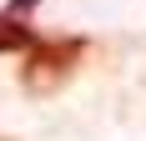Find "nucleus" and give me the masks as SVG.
<instances>
[{
    "mask_svg": "<svg viewBox=\"0 0 146 141\" xmlns=\"http://www.w3.org/2000/svg\"><path fill=\"white\" fill-rule=\"evenodd\" d=\"M86 56V41L81 35H60V41H35V51H25V66H20V86L30 96H50L76 76Z\"/></svg>",
    "mask_w": 146,
    "mask_h": 141,
    "instance_id": "nucleus-1",
    "label": "nucleus"
},
{
    "mask_svg": "<svg viewBox=\"0 0 146 141\" xmlns=\"http://www.w3.org/2000/svg\"><path fill=\"white\" fill-rule=\"evenodd\" d=\"M10 51H35V30L20 20V15H0V56H10Z\"/></svg>",
    "mask_w": 146,
    "mask_h": 141,
    "instance_id": "nucleus-2",
    "label": "nucleus"
},
{
    "mask_svg": "<svg viewBox=\"0 0 146 141\" xmlns=\"http://www.w3.org/2000/svg\"><path fill=\"white\" fill-rule=\"evenodd\" d=\"M25 10H35V0H15L10 5V15H25Z\"/></svg>",
    "mask_w": 146,
    "mask_h": 141,
    "instance_id": "nucleus-3",
    "label": "nucleus"
}]
</instances>
